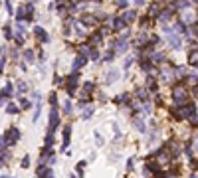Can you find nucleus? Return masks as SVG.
Here are the masks:
<instances>
[{
	"label": "nucleus",
	"mask_w": 198,
	"mask_h": 178,
	"mask_svg": "<svg viewBox=\"0 0 198 178\" xmlns=\"http://www.w3.org/2000/svg\"><path fill=\"white\" fill-rule=\"evenodd\" d=\"M34 12H36L34 4H32V2H26V4H22V6L16 8V20H18V22H32Z\"/></svg>",
	"instance_id": "obj_1"
},
{
	"label": "nucleus",
	"mask_w": 198,
	"mask_h": 178,
	"mask_svg": "<svg viewBox=\"0 0 198 178\" xmlns=\"http://www.w3.org/2000/svg\"><path fill=\"white\" fill-rule=\"evenodd\" d=\"M77 83H79V71H69L63 79V85H66V91L67 95H76V89H77Z\"/></svg>",
	"instance_id": "obj_2"
},
{
	"label": "nucleus",
	"mask_w": 198,
	"mask_h": 178,
	"mask_svg": "<svg viewBox=\"0 0 198 178\" xmlns=\"http://www.w3.org/2000/svg\"><path fill=\"white\" fill-rule=\"evenodd\" d=\"M163 32H164V34H167V38H168L170 48L178 50V48L182 46V40H180V34H178V32H173V30L168 28V26H163Z\"/></svg>",
	"instance_id": "obj_3"
},
{
	"label": "nucleus",
	"mask_w": 198,
	"mask_h": 178,
	"mask_svg": "<svg viewBox=\"0 0 198 178\" xmlns=\"http://www.w3.org/2000/svg\"><path fill=\"white\" fill-rule=\"evenodd\" d=\"M173 97H174V103L176 105H184L188 101V91L182 85H174L173 87Z\"/></svg>",
	"instance_id": "obj_4"
},
{
	"label": "nucleus",
	"mask_w": 198,
	"mask_h": 178,
	"mask_svg": "<svg viewBox=\"0 0 198 178\" xmlns=\"http://www.w3.org/2000/svg\"><path fill=\"white\" fill-rule=\"evenodd\" d=\"M58 127H60V111H58V107H52L50 123H48V133H56Z\"/></svg>",
	"instance_id": "obj_5"
},
{
	"label": "nucleus",
	"mask_w": 198,
	"mask_h": 178,
	"mask_svg": "<svg viewBox=\"0 0 198 178\" xmlns=\"http://www.w3.org/2000/svg\"><path fill=\"white\" fill-rule=\"evenodd\" d=\"M79 22H81L83 28H93V26H97V24H99V20H97V16H95V14L85 12V14L79 16Z\"/></svg>",
	"instance_id": "obj_6"
},
{
	"label": "nucleus",
	"mask_w": 198,
	"mask_h": 178,
	"mask_svg": "<svg viewBox=\"0 0 198 178\" xmlns=\"http://www.w3.org/2000/svg\"><path fill=\"white\" fill-rule=\"evenodd\" d=\"M4 137H6V144H8V147H14V144L20 141V131L16 127H12V129H8V131L4 133Z\"/></svg>",
	"instance_id": "obj_7"
},
{
	"label": "nucleus",
	"mask_w": 198,
	"mask_h": 178,
	"mask_svg": "<svg viewBox=\"0 0 198 178\" xmlns=\"http://www.w3.org/2000/svg\"><path fill=\"white\" fill-rule=\"evenodd\" d=\"M32 32H34V36L38 38L42 44H50V40H52V38H50V34H48V32H46L44 28H42V26H34V30H32Z\"/></svg>",
	"instance_id": "obj_8"
},
{
	"label": "nucleus",
	"mask_w": 198,
	"mask_h": 178,
	"mask_svg": "<svg viewBox=\"0 0 198 178\" xmlns=\"http://www.w3.org/2000/svg\"><path fill=\"white\" fill-rule=\"evenodd\" d=\"M109 26H111V30H115V32H121V30H125L127 22H125V18H123V16H115V18L109 22Z\"/></svg>",
	"instance_id": "obj_9"
},
{
	"label": "nucleus",
	"mask_w": 198,
	"mask_h": 178,
	"mask_svg": "<svg viewBox=\"0 0 198 178\" xmlns=\"http://www.w3.org/2000/svg\"><path fill=\"white\" fill-rule=\"evenodd\" d=\"M87 59H89L87 56H81V53H77L76 59H73V63H71V69H73V71H79V69H81L85 63H87Z\"/></svg>",
	"instance_id": "obj_10"
},
{
	"label": "nucleus",
	"mask_w": 198,
	"mask_h": 178,
	"mask_svg": "<svg viewBox=\"0 0 198 178\" xmlns=\"http://www.w3.org/2000/svg\"><path fill=\"white\" fill-rule=\"evenodd\" d=\"M160 79H163L164 83H173L174 81V69L163 67V69H160Z\"/></svg>",
	"instance_id": "obj_11"
},
{
	"label": "nucleus",
	"mask_w": 198,
	"mask_h": 178,
	"mask_svg": "<svg viewBox=\"0 0 198 178\" xmlns=\"http://www.w3.org/2000/svg\"><path fill=\"white\" fill-rule=\"evenodd\" d=\"M117 79H119V71H117V69H109V71L105 73V83H107V85L115 83Z\"/></svg>",
	"instance_id": "obj_12"
},
{
	"label": "nucleus",
	"mask_w": 198,
	"mask_h": 178,
	"mask_svg": "<svg viewBox=\"0 0 198 178\" xmlns=\"http://www.w3.org/2000/svg\"><path fill=\"white\" fill-rule=\"evenodd\" d=\"M69 137H71V125H66L63 127V137H62V144L63 148L69 147Z\"/></svg>",
	"instance_id": "obj_13"
},
{
	"label": "nucleus",
	"mask_w": 198,
	"mask_h": 178,
	"mask_svg": "<svg viewBox=\"0 0 198 178\" xmlns=\"http://www.w3.org/2000/svg\"><path fill=\"white\" fill-rule=\"evenodd\" d=\"M133 125H135V129H137L139 133H143V135L147 133V125H145V121H143V119H141V115L133 119Z\"/></svg>",
	"instance_id": "obj_14"
},
{
	"label": "nucleus",
	"mask_w": 198,
	"mask_h": 178,
	"mask_svg": "<svg viewBox=\"0 0 198 178\" xmlns=\"http://www.w3.org/2000/svg\"><path fill=\"white\" fill-rule=\"evenodd\" d=\"M149 59H151L153 63H163L164 59H167V56H164L163 52H153V53H149Z\"/></svg>",
	"instance_id": "obj_15"
},
{
	"label": "nucleus",
	"mask_w": 198,
	"mask_h": 178,
	"mask_svg": "<svg viewBox=\"0 0 198 178\" xmlns=\"http://www.w3.org/2000/svg\"><path fill=\"white\" fill-rule=\"evenodd\" d=\"M0 95L4 97V99H10V97H14V85L12 83H6L2 87V91H0Z\"/></svg>",
	"instance_id": "obj_16"
},
{
	"label": "nucleus",
	"mask_w": 198,
	"mask_h": 178,
	"mask_svg": "<svg viewBox=\"0 0 198 178\" xmlns=\"http://www.w3.org/2000/svg\"><path fill=\"white\" fill-rule=\"evenodd\" d=\"M93 113H95V107L93 105H85L83 107V113H81V119H83V121H89V119L93 117Z\"/></svg>",
	"instance_id": "obj_17"
},
{
	"label": "nucleus",
	"mask_w": 198,
	"mask_h": 178,
	"mask_svg": "<svg viewBox=\"0 0 198 178\" xmlns=\"http://www.w3.org/2000/svg\"><path fill=\"white\" fill-rule=\"evenodd\" d=\"M131 97L129 95H127V93H123V95H119V97H115V99H113V103L115 105H131Z\"/></svg>",
	"instance_id": "obj_18"
},
{
	"label": "nucleus",
	"mask_w": 198,
	"mask_h": 178,
	"mask_svg": "<svg viewBox=\"0 0 198 178\" xmlns=\"http://www.w3.org/2000/svg\"><path fill=\"white\" fill-rule=\"evenodd\" d=\"M101 40H103V34H101V32H95V34H91V36H89L87 44H89V46H97Z\"/></svg>",
	"instance_id": "obj_19"
},
{
	"label": "nucleus",
	"mask_w": 198,
	"mask_h": 178,
	"mask_svg": "<svg viewBox=\"0 0 198 178\" xmlns=\"http://www.w3.org/2000/svg\"><path fill=\"white\" fill-rule=\"evenodd\" d=\"M147 44H149V36H147V34H143V32H141V34H139V38L135 40V46H137V48H141V46L145 48Z\"/></svg>",
	"instance_id": "obj_20"
},
{
	"label": "nucleus",
	"mask_w": 198,
	"mask_h": 178,
	"mask_svg": "<svg viewBox=\"0 0 198 178\" xmlns=\"http://www.w3.org/2000/svg\"><path fill=\"white\" fill-rule=\"evenodd\" d=\"M24 62L26 63H34L36 62V52L34 50H24Z\"/></svg>",
	"instance_id": "obj_21"
},
{
	"label": "nucleus",
	"mask_w": 198,
	"mask_h": 178,
	"mask_svg": "<svg viewBox=\"0 0 198 178\" xmlns=\"http://www.w3.org/2000/svg\"><path fill=\"white\" fill-rule=\"evenodd\" d=\"M188 63H190V66H198V50H196V48L188 52Z\"/></svg>",
	"instance_id": "obj_22"
},
{
	"label": "nucleus",
	"mask_w": 198,
	"mask_h": 178,
	"mask_svg": "<svg viewBox=\"0 0 198 178\" xmlns=\"http://www.w3.org/2000/svg\"><path fill=\"white\" fill-rule=\"evenodd\" d=\"M123 18H125L127 24H131V22H135V20H137V12H135V10H127V12L123 14Z\"/></svg>",
	"instance_id": "obj_23"
},
{
	"label": "nucleus",
	"mask_w": 198,
	"mask_h": 178,
	"mask_svg": "<svg viewBox=\"0 0 198 178\" xmlns=\"http://www.w3.org/2000/svg\"><path fill=\"white\" fill-rule=\"evenodd\" d=\"M115 57H117V52L109 46V50H107V52H105V56H103V62H113Z\"/></svg>",
	"instance_id": "obj_24"
},
{
	"label": "nucleus",
	"mask_w": 198,
	"mask_h": 178,
	"mask_svg": "<svg viewBox=\"0 0 198 178\" xmlns=\"http://www.w3.org/2000/svg\"><path fill=\"white\" fill-rule=\"evenodd\" d=\"M8 160H10V153H8V148H6V150H0V166H6Z\"/></svg>",
	"instance_id": "obj_25"
},
{
	"label": "nucleus",
	"mask_w": 198,
	"mask_h": 178,
	"mask_svg": "<svg viewBox=\"0 0 198 178\" xmlns=\"http://www.w3.org/2000/svg\"><path fill=\"white\" fill-rule=\"evenodd\" d=\"M14 42H16V46H24V44H26V34L16 32V34H14Z\"/></svg>",
	"instance_id": "obj_26"
},
{
	"label": "nucleus",
	"mask_w": 198,
	"mask_h": 178,
	"mask_svg": "<svg viewBox=\"0 0 198 178\" xmlns=\"http://www.w3.org/2000/svg\"><path fill=\"white\" fill-rule=\"evenodd\" d=\"M135 95H137V99H139V101H145V99H147V89L137 87V89H135Z\"/></svg>",
	"instance_id": "obj_27"
},
{
	"label": "nucleus",
	"mask_w": 198,
	"mask_h": 178,
	"mask_svg": "<svg viewBox=\"0 0 198 178\" xmlns=\"http://www.w3.org/2000/svg\"><path fill=\"white\" fill-rule=\"evenodd\" d=\"M89 59L91 62H97V59H101V56H99V50H97V46H91V52H89Z\"/></svg>",
	"instance_id": "obj_28"
},
{
	"label": "nucleus",
	"mask_w": 198,
	"mask_h": 178,
	"mask_svg": "<svg viewBox=\"0 0 198 178\" xmlns=\"http://www.w3.org/2000/svg\"><path fill=\"white\" fill-rule=\"evenodd\" d=\"M147 89H151V91L157 89V79H154L153 75H149V77H147Z\"/></svg>",
	"instance_id": "obj_29"
},
{
	"label": "nucleus",
	"mask_w": 198,
	"mask_h": 178,
	"mask_svg": "<svg viewBox=\"0 0 198 178\" xmlns=\"http://www.w3.org/2000/svg\"><path fill=\"white\" fill-rule=\"evenodd\" d=\"M174 77H180V79L186 77V67L184 66H178V67L174 69Z\"/></svg>",
	"instance_id": "obj_30"
},
{
	"label": "nucleus",
	"mask_w": 198,
	"mask_h": 178,
	"mask_svg": "<svg viewBox=\"0 0 198 178\" xmlns=\"http://www.w3.org/2000/svg\"><path fill=\"white\" fill-rule=\"evenodd\" d=\"M160 14V6L159 4H151V8H149V16H159Z\"/></svg>",
	"instance_id": "obj_31"
},
{
	"label": "nucleus",
	"mask_w": 198,
	"mask_h": 178,
	"mask_svg": "<svg viewBox=\"0 0 198 178\" xmlns=\"http://www.w3.org/2000/svg\"><path fill=\"white\" fill-rule=\"evenodd\" d=\"M4 36H6V40H14V34H12V26L6 24L4 26Z\"/></svg>",
	"instance_id": "obj_32"
},
{
	"label": "nucleus",
	"mask_w": 198,
	"mask_h": 178,
	"mask_svg": "<svg viewBox=\"0 0 198 178\" xmlns=\"http://www.w3.org/2000/svg\"><path fill=\"white\" fill-rule=\"evenodd\" d=\"M174 30L178 32V34H182V32H186V26H184V22H182V20H178V22H174Z\"/></svg>",
	"instance_id": "obj_33"
},
{
	"label": "nucleus",
	"mask_w": 198,
	"mask_h": 178,
	"mask_svg": "<svg viewBox=\"0 0 198 178\" xmlns=\"http://www.w3.org/2000/svg\"><path fill=\"white\" fill-rule=\"evenodd\" d=\"M30 107H32V101H28V99H26V97H22V99H20V109H30Z\"/></svg>",
	"instance_id": "obj_34"
},
{
	"label": "nucleus",
	"mask_w": 198,
	"mask_h": 178,
	"mask_svg": "<svg viewBox=\"0 0 198 178\" xmlns=\"http://www.w3.org/2000/svg\"><path fill=\"white\" fill-rule=\"evenodd\" d=\"M71 101H63V113H66V115H71Z\"/></svg>",
	"instance_id": "obj_35"
},
{
	"label": "nucleus",
	"mask_w": 198,
	"mask_h": 178,
	"mask_svg": "<svg viewBox=\"0 0 198 178\" xmlns=\"http://www.w3.org/2000/svg\"><path fill=\"white\" fill-rule=\"evenodd\" d=\"M6 113L8 115H14V113H18V107H16L14 103H8L6 105Z\"/></svg>",
	"instance_id": "obj_36"
},
{
	"label": "nucleus",
	"mask_w": 198,
	"mask_h": 178,
	"mask_svg": "<svg viewBox=\"0 0 198 178\" xmlns=\"http://www.w3.org/2000/svg\"><path fill=\"white\" fill-rule=\"evenodd\" d=\"M26 91H28V83H26V81H20V83H18V93H26Z\"/></svg>",
	"instance_id": "obj_37"
},
{
	"label": "nucleus",
	"mask_w": 198,
	"mask_h": 178,
	"mask_svg": "<svg viewBox=\"0 0 198 178\" xmlns=\"http://www.w3.org/2000/svg\"><path fill=\"white\" fill-rule=\"evenodd\" d=\"M6 148H8V144H6V137L2 135V137H0V150H6Z\"/></svg>",
	"instance_id": "obj_38"
},
{
	"label": "nucleus",
	"mask_w": 198,
	"mask_h": 178,
	"mask_svg": "<svg viewBox=\"0 0 198 178\" xmlns=\"http://www.w3.org/2000/svg\"><path fill=\"white\" fill-rule=\"evenodd\" d=\"M131 63H133V57H127V59H125V63H123V69H125V73H127V69L131 67Z\"/></svg>",
	"instance_id": "obj_39"
},
{
	"label": "nucleus",
	"mask_w": 198,
	"mask_h": 178,
	"mask_svg": "<svg viewBox=\"0 0 198 178\" xmlns=\"http://www.w3.org/2000/svg\"><path fill=\"white\" fill-rule=\"evenodd\" d=\"M95 143H97L99 147H101V144L105 143V141H103V137H101V135H99V131H95Z\"/></svg>",
	"instance_id": "obj_40"
},
{
	"label": "nucleus",
	"mask_w": 198,
	"mask_h": 178,
	"mask_svg": "<svg viewBox=\"0 0 198 178\" xmlns=\"http://www.w3.org/2000/svg\"><path fill=\"white\" fill-rule=\"evenodd\" d=\"M4 66H6V56H2V57H0V75L4 73Z\"/></svg>",
	"instance_id": "obj_41"
},
{
	"label": "nucleus",
	"mask_w": 198,
	"mask_h": 178,
	"mask_svg": "<svg viewBox=\"0 0 198 178\" xmlns=\"http://www.w3.org/2000/svg\"><path fill=\"white\" fill-rule=\"evenodd\" d=\"M117 6H119L121 10H125L127 6H129V2H127V0H117Z\"/></svg>",
	"instance_id": "obj_42"
},
{
	"label": "nucleus",
	"mask_w": 198,
	"mask_h": 178,
	"mask_svg": "<svg viewBox=\"0 0 198 178\" xmlns=\"http://www.w3.org/2000/svg\"><path fill=\"white\" fill-rule=\"evenodd\" d=\"M6 12H8V14H14V8H12V0H6Z\"/></svg>",
	"instance_id": "obj_43"
},
{
	"label": "nucleus",
	"mask_w": 198,
	"mask_h": 178,
	"mask_svg": "<svg viewBox=\"0 0 198 178\" xmlns=\"http://www.w3.org/2000/svg\"><path fill=\"white\" fill-rule=\"evenodd\" d=\"M22 166H24V168H30V156H28V154L22 158Z\"/></svg>",
	"instance_id": "obj_44"
},
{
	"label": "nucleus",
	"mask_w": 198,
	"mask_h": 178,
	"mask_svg": "<svg viewBox=\"0 0 198 178\" xmlns=\"http://www.w3.org/2000/svg\"><path fill=\"white\" fill-rule=\"evenodd\" d=\"M10 56H12V59L16 62V59H18V56H20V52L16 50V48H12V50H10Z\"/></svg>",
	"instance_id": "obj_45"
},
{
	"label": "nucleus",
	"mask_w": 198,
	"mask_h": 178,
	"mask_svg": "<svg viewBox=\"0 0 198 178\" xmlns=\"http://www.w3.org/2000/svg\"><path fill=\"white\" fill-rule=\"evenodd\" d=\"M56 99H58L56 93H50V105H52V107H56V105H58V101H56Z\"/></svg>",
	"instance_id": "obj_46"
},
{
	"label": "nucleus",
	"mask_w": 198,
	"mask_h": 178,
	"mask_svg": "<svg viewBox=\"0 0 198 178\" xmlns=\"http://www.w3.org/2000/svg\"><path fill=\"white\" fill-rule=\"evenodd\" d=\"M190 125H192V127H198V115H196V113L190 117Z\"/></svg>",
	"instance_id": "obj_47"
},
{
	"label": "nucleus",
	"mask_w": 198,
	"mask_h": 178,
	"mask_svg": "<svg viewBox=\"0 0 198 178\" xmlns=\"http://www.w3.org/2000/svg\"><path fill=\"white\" fill-rule=\"evenodd\" d=\"M85 164H87V162H79V164H77V172H79V176H83V168H85Z\"/></svg>",
	"instance_id": "obj_48"
},
{
	"label": "nucleus",
	"mask_w": 198,
	"mask_h": 178,
	"mask_svg": "<svg viewBox=\"0 0 198 178\" xmlns=\"http://www.w3.org/2000/svg\"><path fill=\"white\" fill-rule=\"evenodd\" d=\"M127 170H133V158H129V162H127Z\"/></svg>",
	"instance_id": "obj_49"
},
{
	"label": "nucleus",
	"mask_w": 198,
	"mask_h": 178,
	"mask_svg": "<svg viewBox=\"0 0 198 178\" xmlns=\"http://www.w3.org/2000/svg\"><path fill=\"white\" fill-rule=\"evenodd\" d=\"M53 83H56V85H60V83H62V79H60V75H56V77H53Z\"/></svg>",
	"instance_id": "obj_50"
},
{
	"label": "nucleus",
	"mask_w": 198,
	"mask_h": 178,
	"mask_svg": "<svg viewBox=\"0 0 198 178\" xmlns=\"http://www.w3.org/2000/svg\"><path fill=\"white\" fill-rule=\"evenodd\" d=\"M192 148H198V135L194 137V144H192Z\"/></svg>",
	"instance_id": "obj_51"
},
{
	"label": "nucleus",
	"mask_w": 198,
	"mask_h": 178,
	"mask_svg": "<svg viewBox=\"0 0 198 178\" xmlns=\"http://www.w3.org/2000/svg\"><path fill=\"white\" fill-rule=\"evenodd\" d=\"M4 103H6V99H4V97H2V95H0V107H2Z\"/></svg>",
	"instance_id": "obj_52"
},
{
	"label": "nucleus",
	"mask_w": 198,
	"mask_h": 178,
	"mask_svg": "<svg viewBox=\"0 0 198 178\" xmlns=\"http://www.w3.org/2000/svg\"><path fill=\"white\" fill-rule=\"evenodd\" d=\"M143 2H145V0H135V4H139V6H141Z\"/></svg>",
	"instance_id": "obj_53"
},
{
	"label": "nucleus",
	"mask_w": 198,
	"mask_h": 178,
	"mask_svg": "<svg viewBox=\"0 0 198 178\" xmlns=\"http://www.w3.org/2000/svg\"><path fill=\"white\" fill-rule=\"evenodd\" d=\"M190 178H198V174H196V172H194V174H192V176H190Z\"/></svg>",
	"instance_id": "obj_54"
},
{
	"label": "nucleus",
	"mask_w": 198,
	"mask_h": 178,
	"mask_svg": "<svg viewBox=\"0 0 198 178\" xmlns=\"http://www.w3.org/2000/svg\"><path fill=\"white\" fill-rule=\"evenodd\" d=\"M0 178H8V176H0Z\"/></svg>",
	"instance_id": "obj_55"
},
{
	"label": "nucleus",
	"mask_w": 198,
	"mask_h": 178,
	"mask_svg": "<svg viewBox=\"0 0 198 178\" xmlns=\"http://www.w3.org/2000/svg\"><path fill=\"white\" fill-rule=\"evenodd\" d=\"M71 178H76V176H71Z\"/></svg>",
	"instance_id": "obj_56"
}]
</instances>
